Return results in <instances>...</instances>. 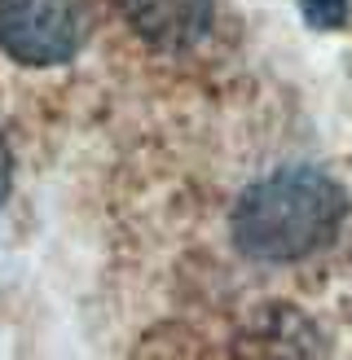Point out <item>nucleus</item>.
<instances>
[{"label": "nucleus", "mask_w": 352, "mask_h": 360, "mask_svg": "<svg viewBox=\"0 0 352 360\" xmlns=\"http://www.w3.org/2000/svg\"><path fill=\"white\" fill-rule=\"evenodd\" d=\"M344 189L313 167H282L256 180L234 207V246L246 259L291 264L334 242Z\"/></svg>", "instance_id": "nucleus-1"}, {"label": "nucleus", "mask_w": 352, "mask_h": 360, "mask_svg": "<svg viewBox=\"0 0 352 360\" xmlns=\"http://www.w3.org/2000/svg\"><path fill=\"white\" fill-rule=\"evenodd\" d=\"M93 22V0H0V49L18 66H58L84 49Z\"/></svg>", "instance_id": "nucleus-2"}, {"label": "nucleus", "mask_w": 352, "mask_h": 360, "mask_svg": "<svg viewBox=\"0 0 352 360\" xmlns=\"http://www.w3.org/2000/svg\"><path fill=\"white\" fill-rule=\"evenodd\" d=\"M119 9L141 40L163 53L194 49L211 31V0H119Z\"/></svg>", "instance_id": "nucleus-3"}, {"label": "nucleus", "mask_w": 352, "mask_h": 360, "mask_svg": "<svg viewBox=\"0 0 352 360\" xmlns=\"http://www.w3.org/2000/svg\"><path fill=\"white\" fill-rule=\"evenodd\" d=\"M299 13H304L308 27H317V31H334V27L348 22L352 0H299Z\"/></svg>", "instance_id": "nucleus-4"}, {"label": "nucleus", "mask_w": 352, "mask_h": 360, "mask_svg": "<svg viewBox=\"0 0 352 360\" xmlns=\"http://www.w3.org/2000/svg\"><path fill=\"white\" fill-rule=\"evenodd\" d=\"M9 176H13V158H9L5 136H0V207H5V198H9Z\"/></svg>", "instance_id": "nucleus-5"}]
</instances>
